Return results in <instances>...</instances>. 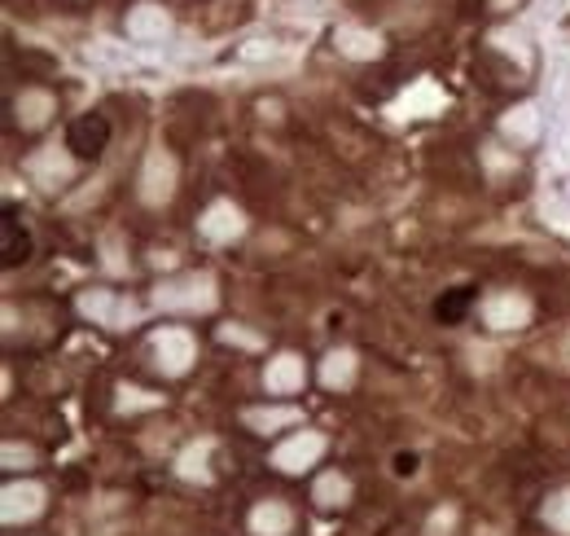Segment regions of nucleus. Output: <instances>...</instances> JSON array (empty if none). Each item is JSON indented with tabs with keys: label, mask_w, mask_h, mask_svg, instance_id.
<instances>
[{
	"label": "nucleus",
	"mask_w": 570,
	"mask_h": 536,
	"mask_svg": "<svg viewBox=\"0 0 570 536\" xmlns=\"http://www.w3.org/2000/svg\"><path fill=\"white\" fill-rule=\"evenodd\" d=\"M216 303H220V290L211 272H180V277L158 281L154 290V308L163 312H211Z\"/></svg>",
	"instance_id": "obj_1"
},
{
	"label": "nucleus",
	"mask_w": 570,
	"mask_h": 536,
	"mask_svg": "<svg viewBox=\"0 0 570 536\" xmlns=\"http://www.w3.org/2000/svg\"><path fill=\"white\" fill-rule=\"evenodd\" d=\"M176 185H180L176 158H172L163 145L149 150V154H145V167H141V181H136L141 203H145V207H167V203L176 198Z\"/></svg>",
	"instance_id": "obj_2"
},
{
	"label": "nucleus",
	"mask_w": 570,
	"mask_h": 536,
	"mask_svg": "<svg viewBox=\"0 0 570 536\" xmlns=\"http://www.w3.org/2000/svg\"><path fill=\"white\" fill-rule=\"evenodd\" d=\"M149 348H154V365H158L167 379L189 374L194 361H198V343H194V334H189L185 326H163V330L149 339Z\"/></svg>",
	"instance_id": "obj_3"
},
{
	"label": "nucleus",
	"mask_w": 570,
	"mask_h": 536,
	"mask_svg": "<svg viewBox=\"0 0 570 536\" xmlns=\"http://www.w3.org/2000/svg\"><path fill=\"white\" fill-rule=\"evenodd\" d=\"M75 172H80V163H75L71 145H44V150H35V154L27 158V176H31L40 189H49V194L62 189V185H71Z\"/></svg>",
	"instance_id": "obj_4"
},
{
	"label": "nucleus",
	"mask_w": 570,
	"mask_h": 536,
	"mask_svg": "<svg viewBox=\"0 0 570 536\" xmlns=\"http://www.w3.org/2000/svg\"><path fill=\"white\" fill-rule=\"evenodd\" d=\"M531 299L522 290H491L483 299V326L487 330H527L531 326Z\"/></svg>",
	"instance_id": "obj_5"
},
{
	"label": "nucleus",
	"mask_w": 570,
	"mask_h": 536,
	"mask_svg": "<svg viewBox=\"0 0 570 536\" xmlns=\"http://www.w3.org/2000/svg\"><path fill=\"white\" fill-rule=\"evenodd\" d=\"M80 312H84L89 321L106 326V330H127V326H136V317H141V308H136L132 299L114 295V290H84V295H80Z\"/></svg>",
	"instance_id": "obj_6"
},
{
	"label": "nucleus",
	"mask_w": 570,
	"mask_h": 536,
	"mask_svg": "<svg viewBox=\"0 0 570 536\" xmlns=\"http://www.w3.org/2000/svg\"><path fill=\"white\" fill-rule=\"evenodd\" d=\"M123 27H127V40H136V44H163L176 31L167 4H158V0H136L127 9V22Z\"/></svg>",
	"instance_id": "obj_7"
},
{
	"label": "nucleus",
	"mask_w": 570,
	"mask_h": 536,
	"mask_svg": "<svg viewBox=\"0 0 570 536\" xmlns=\"http://www.w3.org/2000/svg\"><path fill=\"white\" fill-rule=\"evenodd\" d=\"M321 453H325V435H321V431H299V435H290L286 444H277L272 466L286 471V475H299V471L317 466Z\"/></svg>",
	"instance_id": "obj_8"
},
{
	"label": "nucleus",
	"mask_w": 570,
	"mask_h": 536,
	"mask_svg": "<svg viewBox=\"0 0 570 536\" xmlns=\"http://www.w3.org/2000/svg\"><path fill=\"white\" fill-rule=\"evenodd\" d=\"M40 511H44V488H40L35 480H13V484H4V497H0V519H4L9 528L31 524Z\"/></svg>",
	"instance_id": "obj_9"
},
{
	"label": "nucleus",
	"mask_w": 570,
	"mask_h": 536,
	"mask_svg": "<svg viewBox=\"0 0 570 536\" xmlns=\"http://www.w3.org/2000/svg\"><path fill=\"white\" fill-rule=\"evenodd\" d=\"M198 234H203L207 243H216V247L237 243V238L246 234V216H241V207H232L228 198H220V203H211V207L198 216Z\"/></svg>",
	"instance_id": "obj_10"
},
{
	"label": "nucleus",
	"mask_w": 570,
	"mask_h": 536,
	"mask_svg": "<svg viewBox=\"0 0 570 536\" xmlns=\"http://www.w3.org/2000/svg\"><path fill=\"white\" fill-rule=\"evenodd\" d=\"M303 383H308V370H303V357H294V352L272 357L268 370H263V392L268 396H294V392H303Z\"/></svg>",
	"instance_id": "obj_11"
},
{
	"label": "nucleus",
	"mask_w": 570,
	"mask_h": 536,
	"mask_svg": "<svg viewBox=\"0 0 570 536\" xmlns=\"http://www.w3.org/2000/svg\"><path fill=\"white\" fill-rule=\"evenodd\" d=\"M334 49L351 62H373V58L386 53V40L377 31H369V27H360V22H342L334 31Z\"/></svg>",
	"instance_id": "obj_12"
},
{
	"label": "nucleus",
	"mask_w": 570,
	"mask_h": 536,
	"mask_svg": "<svg viewBox=\"0 0 570 536\" xmlns=\"http://www.w3.org/2000/svg\"><path fill=\"white\" fill-rule=\"evenodd\" d=\"M53 115H58V102H53L49 89H22L18 102H13V124H18L22 133H40Z\"/></svg>",
	"instance_id": "obj_13"
},
{
	"label": "nucleus",
	"mask_w": 570,
	"mask_h": 536,
	"mask_svg": "<svg viewBox=\"0 0 570 536\" xmlns=\"http://www.w3.org/2000/svg\"><path fill=\"white\" fill-rule=\"evenodd\" d=\"M540 133H545V115L536 102H518L500 115V136H509L514 145H536Z\"/></svg>",
	"instance_id": "obj_14"
},
{
	"label": "nucleus",
	"mask_w": 570,
	"mask_h": 536,
	"mask_svg": "<svg viewBox=\"0 0 570 536\" xmlns=\"http://www.w3.org/2000/svg\"><path fill=\"white\" fill-rule=\"evenodd\" d=\"M355 374H360V361H355L351 348L325 352V361H321V383H325L330 392H346V388L355 383Z\"/></svg>",
	"instance_id": "obj_15"
},
{
	"label": "nucleus",
	"mask_w": 570,
	"mask_h": 536,
	"mask_svg": "<svg viewBox=\"0 0 570 536\" xmlns=\"http://www.w3.org/2000/svg\"><path fill=\"white\" fill-rule=\"evenodd\" d=\"M290 528H294V515L281 502H259L250 511V533L255 536H286Z\"/></svg>",
	"instance_id": "obj_16"
},
{
	"label": "nucleus",
	"mask_w": 570,
	"mask_h": 536,
	"mask_svg": "<svg viewBox=\"0 0 570 536\" xmlns=\"http://www.w3.org/2000/svg\"><path fill=\"white\" fill-rule=\"evenodd\" d=\"M444 111V93L431 84V80H422L400 106H395V115H408V120H426V115H439Z\"/></svg>",
	"instance_id": "obj_17"
},
{
	"label": "nucleus",
	"mask_w": 570,
	"mask_h": 536,
	"mask_svg": "<svg viewBox=\"0 0 570 536\" xmlns=\"http://www.w3.org/2000/svg\"><path fill=\"white\" fill-rule=\"evenodd\" d=\"M241 422H246L250 431L268 435V431L294 426V422H299V409H290V404H263V409H246V413H241Z\"/></svg>",
	"instance_id": "obj_18"
},
{
	"label": "nucleus",
	"mask_w": 570,
	"mask_h": 536,
	"mask_svg": "<svg viewBox=\"0 0 570 536\" xmlns=\"http://www.w3.org/2000/svg\"><path fill=\"white\" fill-rule=\"evenodd\" d=\"M312 497H317V506H325V511L346 506V502H351V480H346V475H339V471H330V475H321V480H317Z\"/></svg>",
	"instance_id": "obj_19"
},
{
	"label": "nucleus",
	"mask_w": 570,
	"mask_h": 536,
	"mask_svg": "<svg viewBox=\"0 0 570 536\" xmlns=\"http://www.w3.org/2000/svg\"><path fill=\"white\" fill-rule=\"evenodd\" d=\"M207 457H211V440H198V444H189V449L176 457V471H180L185 480H198V484H207V480H211V471H207Z\"/></svg>",
	"instance_id": "obj_20"
},
{
	"label": "nucleus",
	"mask_w": 570,
	"mask_h": 536,
	"mask_svg": "<svg viewBox=\"0 0 570 536\" xmlns=\"http://www.w3.org/2000/svg\"><path fill=\"white\" fill-rule=\"evenodd\" d=\"M487 40H491V49H500L505 58H514L518 66H527V62H531V53H527V35H522L518 27H496Z\"/></svg>",
	"instance_id": "obj_21"
},
{
	"label": "nucleus",
	"mask_w": 570,
	"mask_h": 536,
	"mask_svg": "<svg viewBox=\"0 0 570 536\" xmlns=\"http://www.w3.org/2000/svg\"><path fill=\"white\" fill-rule=\"evenodd\" d=\"M545 524H549L553 533L570 536V488H562V493H553V497L545 502Z\"/></svg>",
	"instance_id": "obj_22"
},
{
	"label": "nucleus",
	"mask_w": 570,
	"mask_h": 536,
	"mask_svg": "<svg viewBox=\"0 0 570 536\" xmlns=\"http://www.w3.org/2000/svg\"><path fill=\"white\" fill-rule=\"evenodd\" d=\"M154 392H141V388H118V413H136V409H158Z\"/></svg>",
	"instance_id": "obj_23"
},
{
	"label": "nucleus",
	"mask_w": 570,
	"mask_h": 536,
	"mask_svg": "<svg viewBox=\"0 0 570 536\" xmlns=\"http://www.w3.org/2000/svg\"><path fill=\"white\" fill-rule=\"evenodd\" d=\"M4 471H22V466H31L35 462V453L27 449V444H18V440H4Z\"/></svg>",
	"instance_id": "obj_24"
},
{
	"label": "nucleus",
	"mask_w": 570,
	"mask_h": 536,
	"mask_svg": "<svg viewBox=\"0 0 570 536\" xmlns=\"http://www.w3.org/2000/svg\"><path fill=\"white\" fill-rule=\"evenodd\" d=\"M453 528H456V511H453V506H444V511H435V515H431L426 536H448Z\"/></svg>",
	"instance_id": "obj_25"
},
{
	"label": "nucleus",
	"mask_w": 570,
	"mask_h": 536,
	"mask_svg": "<svg viewBox=\"0 0 570 536\" xmlns=\"http://www.w3.org/2000/svg\"><path fill=\"white\" fill-rule=\"evenodd\" d=\"M220 339H225V343H241V348H255V334H246V330H237V326H225Z\"/></svg>",
	"instance_id": "obj_26"
},
{
	"label": "nucleus",
	"mask_w": 570,
	"mask_h": 536,
	"mask_svg": "<svg viewBox=\"0 0 570 536\" xmlns=\"http://www.w3.org/2000/svg\"><path fill=\"white\" fill-rule=\"evenodd\" d=\"M413 471H417V457H413V453H408V457L400 453V457H395V475H413Z\"/></svg>",
	"instance_id": "obj_27"
},
{
	"label": "nucleus",
	"mask_w": 570,
	"mask_h": 536,
	"mask_svg": "<svg viewBox=\"0 0 570 536\" xmlns=\"http://www.w3.org/2000/svg\"><path fill=\"white\" fill-rule=\"evenodd\" d=\"M487 4H491V9H496V13H509V9H518V4H522V0H487Z\"/></svg>",
	"instance_id": "obj_28"
},
{
	"label": "nucleus",
	"mask_w": 570,
	"mask_h": 536,
	"mask_svg": "<svg viewBox=\"0 0 570 536\" xmlns=\"http://www.w3.org/2000/svg\"><path fill=\"white\" fill-rule=\"evenodd\" d=\"M562 365L570 370V334H567V343H562Z\"/></svg>",
	"instance_id": "obj_29"
}]
</instances>
